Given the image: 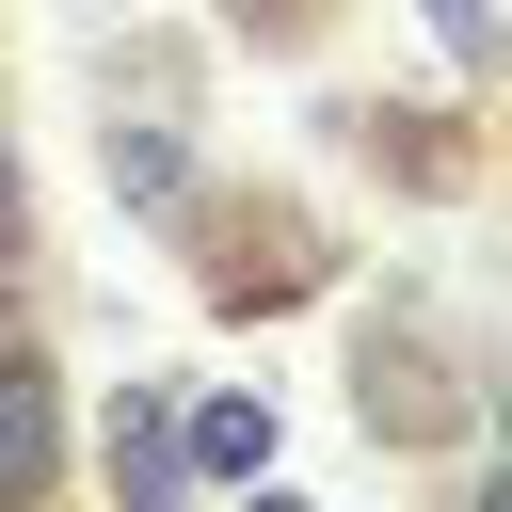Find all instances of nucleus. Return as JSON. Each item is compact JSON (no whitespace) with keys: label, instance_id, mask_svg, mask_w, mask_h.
<instances>
[{"label":"nucleus","instance_id":"1","mask_svg":"<svg viewBox=\"0 0 512 512\" xmlns=\"http://www.w3.org/2000/svg\"><path fill=\"white\" fill-rule=\"evenodd\" d=\"M176 464H192L176 400H160V384H128V400H112V480H128V512H176Z\"/></svg>","mask_w":512,"mask_h":512},{"label":"nucleus","instance_id":"2","mask_svg":"<svg viewBox=\"0 0 512 512\" xmlns=\"http://www.w3.org/2000/svg\"><path fill=\"white\" fill-rule=\"evenodd\" d=\"M32 480H48V352L0 336V496H32Z\"/></svg>","mask_w":512,"mask_h":512},{"label":"nucleus","instance_id":"3","mask_svg":"<svg viewBox=\"0 0 512 512\" xmlns=\"http://www.w3.org/2000/svg\"><path fill=\"white\" fill-rule=\"evenodd\" d=\"M192 464H208V480H256V464H272V400H208V416H192Z\"/></svg>","mask_w":512,"mask_h":512},{"label":"nucleus","instance_id":"4","mask_svg":"<svg viewBox=\"0 0 512 512\" xmlns=\"http://www.w3.org/2000/svg\"><path fill=\"white\" fill-rule=\"evenodd\" d=\"M112 192H144V208H176V192H192V160H176V128H112Z\"/></svg>","mask_w":512,"mask_h":512},{"label":"nucleus","instance_id":"5","mask_svg":"<svg viewBox=\"0 0 512 512\" xmlns=\"http://www.w3.org/2000/svg\"><path fill=\"white\" fill-rule=\"evenodd\" d=\"M432 32H448L464 64H496V0H432Z\"/></svg>","mask_w":512,"mask_h":512},{"label":"nucleus","instance_id":"6","mask_svg":"<svg viewBox=\"0 0 512 512\" xmlns=\"http://www.w3.org/2000/svg\"><path fill=\"white\" fill-rule=\"evenodd\" d=\"M464 512H512V464H496V480H480V496H464Z\"/></svg>","mask_w":512,"mask_h":512},{"label":"nucleus","instance_id":"7","mask_svg":"<svg viewBox=\"0 0 512 512\" xmlns=\"http://www.w3.org/2000/svg\"><path fill=\"white\" fill-rule=\"evenodd\" d=\"M0 272H16V176H0Z\"/></svg>","mask_w":512,"mask_h":512},{"label":"nucleus","instance_id":"8","mask_svg":"<svg viewBox=\"0 0 512 512\" xmlns=\"http://www.w3.org/2000/svg\"><path fill=\"white\" fill-rule=\"evenodd\" d=\"M256 512H304V496H256Z\"/></svg>","mask_w":512,"mask_h":512},{"label":"nucleus","instance_id":"9","mask_svg":"<svg viewBox=\"0 0 512 512\" xmlns=\"http://www.w3.org/2000/svg\"><path fill=\"white\" fill-rule=\"evenodd\" d=\"M0 512H32V496H0Z\"/></svg>","mask_w":512,"mask_h":512}]
</instances>
